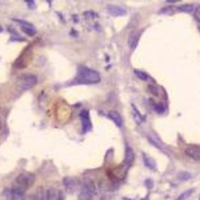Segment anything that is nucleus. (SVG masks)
Instances as JSON below:
<instances>
[{
  "instance_id": "obj_26",
  "label": "nucleus",
  "mask_w": 200,
  "mask_h": 200,
  "mask_svg": "<svg viewBox=\"0 0 200 200\" xmlns=\"http://www.w3.org/2000/svg\"><path fill=\"white\" fill-rule=\"evenodd\" d=\"M199 200H200V197H199Z\"/></svg>"
},
{
  "instance_id": "obj_4",
  "label": "nucleus",
  "mask_w": 200,
  "mask_h": 200,
  "mask_svg": "<svg viewBox=\"0 0 200 200\" xmlns=\"http://www.w3.org/2000/svg\"><path fill=\"white\" fill-rule=\"evenodd\" d=\"M37 83V77L34 74H21L17 78L16 84L17 87L23 91L31 89Z\"/></svg>"
},
{
  "instance_id": "obj_15",
  "label": "nucleus",
  "mask_w": 200,
  "mask_h": 200,
  "mask_svg": "<svg viewBox=\"0 0 200 200\" xmlns=\"http://www.w3.org/2000/svg\"><path fill=\"white\" fill-rule=\"evenodd\" d=\"M143 162L145 163V167H148L149 169L156 170V163L155 160L145 154H143Z\"/></svg>"
},
{
  "instance_id": "obj_17",
  "label": "nucleus",
  "mask_w": 200,
  "mask_h": 200,
  "mask_svg": "<svg viewBox=\"0 0 200 200\" xmlns=\"http://www.w3.org/2000/svg\"><path fill=\"white\" fill-rule=\"evenodd\" d=\"M194 190H195L194 188H190V189H188V190L185 191V192H183L181 194H180V195L177 196V198L176 199L174 200H186L187 199H188V198L190 197L191 195H192V194L194 192Z\"/></svg>"
},
{
  "instance_id": "obj_12",
  "label": "nucleus",
  "mask_w": 200,
  "mask_h": 200,
  "mask_svg": "<svg viewBox=\"0 0 200 200\" xmlns=\"http://www.w3.org/2000/svg\"><path fill=\"white\" fill-rule=\"evenodd\" d=\"M108 116H109L110 119L112 120L114 122V124L118 127H121L122 124H123V120H122V117H120L119 113L115 111V110H111L108 113Z\"/></svg>"
},
{
  "instance_id": "obj_22",
  "label": "nucleus",
  "mask_w": 200,
  "mask_h": 200,
  "mask_svg": "<svg viewBox=\"0 0 200 200\" xmlns=\"http://www.w3.org/2000/svg\"><path fill=\"white\" fill-rule=\"evenodd\" d=\"M145 186L147 187L148 189H152V188H153V186H154L153 181V180H151V179H147V180L145 181Z\"/></svg>"
},
{
  "instance_id": "obj_14",
  "label": "nucleus",
  "mask_w": 200,
  "mask_h": 200,
  "mask_svg": "<svg viewBox=\"0 0 200 200\" xmlns=\"http://www.w3.org/2000/svg\"><path fill=\"white\" fill-rule=\"evenodd\" d=\"M60 191L56 190V188H51L46 192L45 194V200H59Z\"/></svg>"
},
{
  "instance_id": "obj_9",
  "label": "nucleus",
  "mask_w": 200,
  "mask_h": 200,
  "mask_svg": "<svg viewBox=\"0 0 200 200\" xmlns=\"http://www.w3.org/2000/svg\"><path fill=\"white\" fill-rule=\"evenodd\" d=\"M185 153L192 160H200V149L197 146H188L185 150Z\"/></svg>"
},
{
  "instance_id": "obj_10",
  "label": "nucleus",
  "mask_w": 200,
  "mask_h": 200,
  "mask_svg": "<svg viewBox=\"0 0 200 200\" xmlns=\"http://www.w3.org/2000/svg\"><path fill=\"white\" fill-rule=\"evenodd\" d=\"M63 185L68 192L72 193L77 188V181L73 177H67L63 179Z\"/></svg>"
},
{
  "instance_id": "obj_16",
  "label": "nucleus",
  "mask_w": 200,
  "mask_h": 200,
  "mask_svg": "<svg viewBox=\"0 0 200 200\" xmlns=\"http://www.w3.org/2000/svg\"><path fill=\"white\" fill-rule=\"evenodd\" d=\"M177 10H178L179 12L191 13L195 10V6L193 4H190V3H187V4H183V5L177 6Z\"/></svg>"
},
{
  "instance_id": "obj_25",
  "label": "nucleus",
  "mask_w": 200,
  "mask_h": 200,
  "mask_svg": "<svg viewBox=\"0 0 200 200\" xmlns=\"http://www.w3.org/2000/svg\"><path fill=\"white\" fill-rule=\"evenodd\" d=\"M3 31V27H2V26L0 25V33H1V32H2V31Z\"/></svg>"
},
{
  "instance_id": "obj_2",
  "label": "nucleus",
  "mask_w": 200,
  "mask_h": 200,
  "mask_svg": "<svg viewBox=\"0 0 200 200\" xmlns=\"http://www.w3.org/2000/svg\"><path fill=\"white\" fill-rule=\"evenodd\" d=\"M96 193L97 191L94 182L91 180H86L81 186L78 200H93Z\"/></svg>"
},
{
  "instance_id": "obj_23",
  "label": "nucleus",
  "mask_w": 200,
  "mask_h": 200,
  "mask_svg": "<svg viewBox=\"0 0 200 200\" xmlns=\"http://www.w3.org/2000/svg\"><path fill=\"white\" fill-rule=\"evenodd\" d=\"M156 111L159 113H163L164 112V107H163V104H158V105L156 106L155 107Z\"/></svg>"
},
{
  "instance_id": "obj_13",
  "label": "nucleus",
  "mask_w": 200,
  "mask_h": 200,
  "mask_svg": "<svg viewBox=\"0 0 200 200\" xmlns=\"http://www.w3.org/2000/svg\"><path fill=\"white\" fill-rule=\"evenodd\" d=\"M134 160H135V153L133 149L131 147H127L125 151V157H124V164L130 166L133 163Z\"/></svg>"
},
{
  "instance_id": "obj_11",
  "label": "nucleus",
  "mask_w": 200,
  "mask_h": 200,
  "mask_svg": "<svg viewBox=\"0 0 200 200\" xmlns=\"http://www.w3.org/2000/svg\"><path fill=\"white\" fill-rule=\"evenodd\" d=\"M11 199L12 200H25V191L13 185L11 189Z\"/></svg>"
},
{
  "instance_id": "obj_1",
  "label": "nucleus",
  "mask_w": 200,
  "mask_h": 200,
  "mask_svg": "<svg viewBox=\"0 0 200 200\" xmlns=\"http://www.w3.org/2000/svg\"><path fill=\"white\" fill-rule=\"evenodd\" d=\"M101 80L100 74L95 70L90 69L88 67H79L77 70V74L74 79V81L77 84H96Z\"/></svg>"
},
{
  "instance_id": "obj_18",
  "label": "nucleus",
  "mask_w": 200,
  "mask_h": 200,
  "mask_svg": "<svg viewBox=\"0 0 200 200\" xmlns=\"http://www.w3.org/2000/svg\"><path fill=\"white\" fill-rule=\"evenodd\" d=\"M45 195L42 188H38L35 193H34L31 198V200H45Z\"/></svg>"
},
{
  "instance_id": "obj_24",
  "label": "nucleus",
  "mask_w": 200,
  "mask_h": 200,
  "mask_svg": "<svg viewBox=\"0 0 200 200\" xmlns=\"http://www.w3.org/2000/svg\"><path fill=\"white\" fill-rule=\"evenodd\" d=\"M194 17H195V20H196L197 21L200 22V7H198L197 9L195 10Z\"/></svg>"
},
{
  "instance_id": "obj_5",
  "label": "nucleus",
  "mask_w": 200,
  "mask_h": 200,
  "mask_svg": "<svg viewBox=\"0 0 200 200\" xmlns=\"http://www.w3.org/2000/svg\"><path fill=\"white\" fill-rule=\"evenodd\" d=\"M81 124H82V131L83 133H86L92 129V122L90 120V116L88 110H84L80 113Z\"/></svg>"
},
{
  "instance_id": "obj_3",
  "label": "nucleus",
  "mask_w": 200,
  "mask_h": 200,
  "mask_svg": "<svg viewBox=\"0 0 200 200\" xmlns=\"http://www.w3.org/2000/svg\"><path fill=\"white\" fill-rule=\"evenodd\" d=\"M35 181V176L31 173L29 172H24L19 174L15 180L14 185L22 188L23 190L26 192L27 189H28L33 185Z\"/></svg>"
},
{
  "instance_id": "obj_8",
  "label": "nucleus",
  "mask_w": 200,
  "mask_h": 200,
  "mask_svg": "<svg viewBox=\"0 0 200 200\" xmlns=\"http://www.w3.org/2000/svg\"><path fill=\"white\" fill-rule=\"evenodd\" d=\"M16 21L18 22L20 24V27H21V29L24 31V32H25L26 34H27L28 35L33 36L36 34V30L35 28L34 27V26L31 24H30L29 22L25 21V20H15Z\"/></svg>"
},
{
  "instance_id": "obj_21",
  "label": "nucleus",
  "mask_w": 200,
  "mask_h": 200,
  "mask_svg": "<svg viewBox=\"0 0 200 200\" xmlns=\"http://www.w3.org/2000/svg\"><path fill=\"white\" fill-rule=\"evenodd\" d=\"M133 114H134V117H135V120L138 123H141V122L142 121V116L140 115V113L136 110V109L133 106Z\"/></svg>"
},
{
  "instance_id": "obj_19",
  "label": "nucleus",
  "mask_w": 200,
  "mask_h": 200,
  "mask_svg": "<svg viewBox=\"0 0 200 200\" xmlns=\"http://www.w3.org/2000/svg\"><path fill=\"white\" fill-rule=\"evenodd\" d=\"M177 177H178V179L180 181H188V180H190V179L192 178V174H191L189 172L182 171L179 173L178 175H177Z\"/></svg>"
},
{
  "instance_id": "obj_7",
  "label": "nucleus",
  "mask_w": 200,
  "mask_h": 200,
  "mask_svg": "<svg viewBox=\"0 0 200 200\" xmlns=\"http://www.w3.org/2000/svg\"><path fill=\"white\" fill-rule=\"evenodd\" d=\"M107 10L109 13L113 17H122L127 14V10L120 6L108 5Z\"/></svg>"
},
{
  "instance_id": "obj_20",
  "label": "nucleus",
  "mask_w": 200,
  "mask_h": 200,
  "mask_svg": "<svg viewBox=\"0 0 200 200\" xmlns=\"http://www.w3.org/2000/svg\"><path fill=\"white\" fill-rule=\"evenodd\" d=\"M134 72H135V74L136 75V77L140 79V80H142V81H147L149 80V76L147 75V74H145V72L138 70H135Z\"/></svg>"
},
{
  "instance_id": "obj_6",
  "label": "nucleus",
  "mask_w": 200,
  "mask_h": 200,
  "mask_svg": "<svg viewBox=\"0 0 200 200\" xmlns=\"http://www.w3.org/2000/svg\"><path fill=\"white\" fill-rule=\"evenodd\" d=\"M141 35H142L141 31H134L130 34L128 38V45L131 49H135L136 47L138 46Z\"/></svg>"
}]
</instances>
